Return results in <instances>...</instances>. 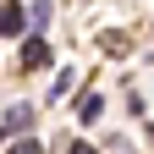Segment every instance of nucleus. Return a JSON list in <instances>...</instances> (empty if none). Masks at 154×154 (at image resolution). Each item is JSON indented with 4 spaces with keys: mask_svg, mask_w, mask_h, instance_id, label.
Returning a JSON list of instances; mask_svg holds the SVG:
<instances>
[{
    "mask_svg": "<svg viewBox=\"0 0 154 154\" xmlns=\"http://www.w3.org/2000/svg\"><path fill=\"white\" fill-rule=\"evenodd\" d=\"M22 66L38 72V66H50V44H44V33H33L28 44H22Z\"/></svg>",
    "mask_w": 154,
    "mask_h": 154,
    "instance_id": "obj_1",
    "label": "nucleus"
},
{
    "mask_svg": "<svg viewBox=\"0 0 154 154\" xmlns=\"http://www.w3.org/2000/svg\"><path fill=\"white\" fill-rule=\"evenodd\" d=\"M0 33H22V6H17V0H6V6H0Z\"/></svg>",
    "mask_w": 154,
    "mask_h": 154,
    "instance_id": "obj_2",
    "label": "nucleus"
},
{
    "mask_svg": "<svg viewBox=\"0 0 154 154\" xmlns=\"http://www.w3.org/2000/svg\"><path fill=\"white\" fill-rule=\"evenodd\" d=\"M99 110H105V99H99V94H88V99L77 105V116H83V121H99Z\"/></svg>",
    "mask_w": 154,
    "mask_h": 154,
    "instance_id": "obj_3",
    "label": "nucleus"
},
{
    "mask_svg": "<svg viewBox=\"0 0 154 154\" xmlns=\"http://www.w3.org/2000/svg\"><path fill=\"white\" fill-rule=\"evenodd\" d=\"M0 138H6V127H0Z\"/></svg>",
    "mask_w": 154,
    "mask_h": 154,
    "instance_id": "obj_7",
    "label": "nucleus"
},
{
    "mask_svg": "<svg viewBox=\"0 0 154 154\" xmlns=\"http://www.w3.org/2000/svg\"><path fill=\"white\" fill-rule=\"evenodd\" d=\"M66 154H94V149H88V143H72V149H66Z\"/></svg>",
    "mask_w": 154,
    "mask_h": 154,
    "instance_id": "obj_6",
    "label": "nucleus"
},
{
    "mask_svg": "<svg viewBox=\"0 0 154 154\" xmlns=\"http://www.w3.org/2000/svg\"><path fill=\"white\" fill-rule=\"evenodd\" d=\"M11 154H44V149H38V138H22V143H11Z\"/></svg>",
    "mask_w": 154,
    "mask_h": 154,
    "instance_id": "obj_5",
    "label": "nucleus"
},
{
    "mask_svg": "<svg viewBox=\"0 0 154 154\" xmlns=\"http://www.w3.org/2000/svg\"><path fill=\"white\" fill-rule=\"evenodd\" d=\"M33 121V110L28 105H11V116H6V132H17V127H28Z\"/></svg>",
    "mask_w": 154,
    "mask_h": 154,
    "instance_id": "obj_4",
    "label": "nucleus"
}]
</instances>
